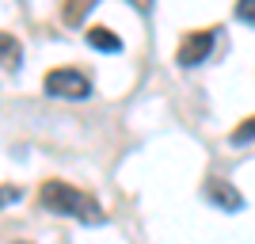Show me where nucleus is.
<instances>
[{
    "label": "nucleus",
    "mask_w": 255,
    "mask_h": 244,
    "mask_svg": "<svg viewBox=\"0 0 255 244\" xmlns=\"http://www.w3.org/2000/svg\"><path fill=\"white\" fill-rule=\"evenodd\" d=\"M38 202L50 214H65V218H76V222H88V225L107 222L103 206L88 191H80V187H73V183H65V180H46L42 191H38Z\"/></svg>",
    "instance_id": "nucleus-1"
},
{
    "label": "nucleus",
    "mask_w": 255,
    "mask_h": 244,
    "mask_svg": "<svg viewBox=\"0 0 255 244\" xmlns=\"http://www.w3.org/2000/svg\"><path fill=\"white\" fill-rule=\"evenodd\" d=\"M42 88L50 96H61V99H84L92 96V80H88L80 69H50L42 80Z\"/></svg>",
    "instance_id": "nucleus-2"
},
{
    "label": "nucleus",
    "mask_w": 255,
    "mask_h": 244,
    "mask_svg": "<svg viewBox=\"0 0 255 244\" xmlns=\"http://www.w3.org/2000/svg\"><path fill=\"white\" fill-rule=\"evenodd\" d=\"M213 42H217L213 27H210V31H191V34H187V38L179 42V50H175V61H179L183 69H194V65L210 61V50H213Z\"/></svg>",
    "instance_id": "nucleus-3"
},
{
    "label": "nucleus",
    "mask_w": 255,
    "mask_h": 244,
    "mask_svg": "<svg viewBox=\"0 0 255 244\" xmlns=\"http://www.w3.org/2000/svg\"><path fill=\"white\" fill-rule=\"evenodd\" d=\"M202 195L213 202V206H221L225 214H236L240 206H244V195L236 191V187H233L229 180H210V183H206V191H202Z\"/></svg>",
    "instance_id": "nucleus-4"
},
{
    "label": "nucleus",
    "mask_w": 255,
    "mask_h": 244,
    "mask_svg": "<svg viewBox=\"0 0 255 244\" xmlns=\"http://www.w3.org/2000/svg\"><path fill=\"white\" fill-rule=\"evenodd\" d=\"M19 61H23L19 38L8 34V31H0V69H19Z\"/></svg>",
    "instance_id": "nucleus-5"
},
{
    "label": "nucleus",
    "mask_w": 255,
    "mask_h": 244,
    "mask_svg": "<svg viewBox=\"0 0 255 244\" xmlns=\"http://www.w3.org/2000/svg\"><path fill=\"white\" fill-rule=\"evenodd\" d=\"M88 46H96L103 53H118L122 50V38L115 31H107V27H88Z\"/></svg>",
    "instance_id": "nucleus-6"
},
{
    "label": "nucleus",
    "mask_w": 255,
    "mask_h": 244,
    "mask_svg": "<svg viewBox=\"0 0 255 244\" xmlns=\"http://www.w3.org/2000/svg\"><path fill=\"white\" fill-rule=\"evenodd\" d=\"M99 0H65V8H61V19L69 23V27H80V23L88 19V11L96 8Z\"/></svg>",
    "instance_id": "nucleus-7"
},
{
    "label": "nucleus",
    "mask_w": 255,
    "mask_h": 244,
    "mask_svg": "<svg viewBox=\"0 0 255 244\" xmlns=\"http://www.w3.org/2000/svg\"><path fill=\"white\" fill-rule=\"evenodd\" d=\"M252 138H255V115L244 118V126H236L233 134H229V141H233V145H244V141H252Z\"/></svg>",
    "instance_id": "nucleus-8"
},
{
    "label": "nucleus",
    "mask_w": 255,
    "mask_h": 244,
    "mask_svg": "<svg viewBox=\"0 0 255 244\" xmlns=\"http://www.w3.org/2000/svg\"><path fill=\"white\" fill-rule=\"evenodd\" d=\"M236 19L248 23V27H255V0H236Z\"/></svg>",
    "instance_id": "nucleus-9"
},
{
    "label": "nucleus",
    "mask_w": 255,
    "mask_h": 244,
    "mask_svg": "<svg viewBox=\"0 0 255 244\" xmlns=\"http://www.w3.org/2000/svg\"><path fill=\"white\" fill-rule=\"evenodd\" d=\"M15 199H19V187H0V206H8Z\"/></svg>",
    "instance_id": "nucleus-10"
},
{
    "label": "nucleus",
    "mask_w": 255,
    "mask_h": 244,
    "mask_svg": "<svg viewBox=\"0 0 255 244\" xmlns=\"http://www.w3.org/2000/svg\"><path fill=\"white\" fill-rule=\"evenodd\" d=\"M129 4H133L137 11H149V8H152V0H129Z\"/></svg>",
    "instance_id": "nucleus-11"
}]
</instances>
